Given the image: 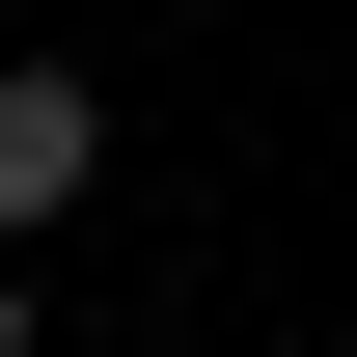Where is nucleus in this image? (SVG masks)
Here are the masks:
<instances>
[{
	"instance_id": "nucleus-1",
	"label": "nucleus",
	"mask_w": 357,
	"mask_h": 357,
	"mask_svg": "<svg viewBox=\"0 0 357 357\" xmlns=\"http://www.w3.org/2000/svg\"><path fill=\"white\" fill-rule=\"evenodd\" d=\"M83 165H110V110L55 83V55H0V248H55V220H83Z\"/></svg>"
},
{
	"instance_id": "nucleus-2",
	"label": "nucleus",
	"mask_w": 357,
	"mask_h": 357,
	"mask_svg": "<svg viewBox=\"0 0 357 357\" xmlns=\"http://www.w3.org/2000/svg\"><path fill=\"white\" fill-rule=\"evenodd\" d=\"M0 357H28V248H0Z\"/></svg>"
}]
</instances>
